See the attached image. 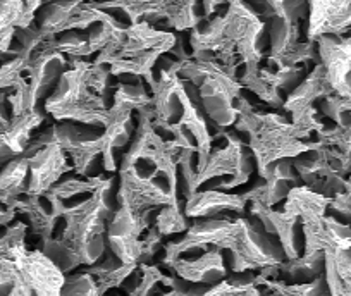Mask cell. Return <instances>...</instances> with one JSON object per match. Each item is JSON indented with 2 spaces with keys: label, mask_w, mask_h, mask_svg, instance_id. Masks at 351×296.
<instances>
[{
  "label": "cell",
  "mask_w": 351,
  "mask_h": 296,
  "mask_svg": "<svg viewBox=\"0 0 351 296\" xmlns=\"http://www.w3.org/2000/svg\"><path fill=\"white\" fill-rule=\"evenodd\" d=\"M234 126L248 138L258 176L278 160L296 159L322 145L310 140L312 134L300 130L279 112L263 114L250 107L239 114Z\"/></svg>",
  "instance_id": "cell-1"
},
{
  "label": "cell",
  "mask_w": 351,
  "mask_h": 296,
  "mask_svg": "<svg viewBox=\"0 0 351 296\" xmlns=\"http://www.w3.org/2000/svg\"><path fill=\"white\" fill-rule=\"evenodd\" d=\"M88 60H74V66L60 76L53 92L45 100V110L57 121H71L83 126L106 130L112 103L88 86Z\"/></svg>",
  "instance_id": "cell-2"
},
{
  "label": "cell",
  "mask_w": 351,
  "mask_h": 296,
  "mask_svg": "<svg viewBox=\"0 0 351 296\" xmlns=\"http://www.w3.org/2000/svg\"><path fill=\"white\" fill-rule=\"evenodd\" d=\"M29 166V186L28 195L32 197H40L45 195L60 183L64 174L73 171V166L67 162V153L64 152L59 145H47V147L35 148V150H28Z\"/></svg>",
  "instance_id": "cell-3"
},
{
  "label": "cell",
  "mask_w": 351,
  "mask_h": 296,
  "mask_svg": "<svg viewBox=\"0 0 351 296\" xmlns=\"http://www.w3.org/2000/svg\"><path fill=\"white\" fill-rule=\"evenodd\" d=\"M165 267H171L183 281L191 284L215 286L222 282L228 274V265L222 250L219 248H202L191 250L176 258Z\"/></svg>",
  "instance_id": "cell-4"
},
{
  "label": "cell",
  "mask_w": 351,
  "mask_h": 296,
  "mask_svg": "<svg viewBox=\"0 0 351 296\" xmlns=\"http://www.w3.org/2000/svg\"><path fill=\"white\" fill-rule=\"evenodd\" d=\"M248 205L246 193L232 195L221 190L197 191L184 201V214L191 219H208L224 215L226 212L241 214Z\"/></svg>",
  "instance_id": "cell-5"
},
{
  "label": "cell",
  "mask_w": 351,
  "mask_h": 296,
  "mask_svg": "<svg viewBox=\"0 0 351 296\" xmlns=\"http://www.w3.org/2000/svg\"><path fill=\"white\" fill-rule=\"evenodd\" d=\"M317 141L330 148L344 173L351 171V126H327L322 133L317 134Z\"/></svg>",
  "instance_id": "cell-6"
},
{
  "label": "cell",
  "mask_w": 351,
  "mask_h": 296,
  "mask_svg": "<svg viewBox=\"0 0 351 296\" xmlns=\"http://www.w3.org/2000/svg\"><path fill=\"white\" fill-rule=\"evenodd\" d=\"M184 201L186 200H178L172 205H165L158 210L157 217L154 221V230L164 236H172V234L186 233L190 224H188V217L184 214Z\"/></svg>",
  "instance_id": "cell-7"
},
{
  "label": "cell",
  "mask_w": 351,
  "mask_h": 296,
  "mask_svg": "<svg viewBox=\"0 0 351 296\" xmlns=\"http://www.w3.org/2000/svg\"><path fill=\"white\" fill-rule=\"evenodd\" d=\"M59 296H100L97 282L88 272L66 278Z\"/></svg>",
  "instance_id": "cell-8"
},
{
  "label": "cell",
  "mask_w": 351,
  "mask_h": 296,
  "mask_svg": "<svg viewBox=\"0 0 351 296\" xmlns=\"http://www.w3.org/2000/svg\"><path fill=\"white\" fill-rule=\"evenodd\" d=\"M326 255L332 260L334 269H336L337 275L344 286L346 296H351V250L326 251Z\"/></svg>",
  "instance_id": "cell-9"
},
{
  "label": "cell",
  "mask_w": 351,
  "mask_h": 296,
  "mask_svg": "<svg viewBox=\"0 0 351 296\" xmlns=\"http://www.w3.org/2000/svg\"><path fill=\"white\" fill-rule=\"evenodd\" d=\"M329 207L332 208L334 212H337V214L351 219V177L346 180V186H344L343 193L334 197Z\"/></svg>",
  "instance_id": "cell-10"
},
{
  "label": "cell",
  "mask_w": 351,
  "mask_h": 296,
  "mask_svg": "<svg viewBox=\"0 0 351 296\" xmlns=\"http://www.w3.org/2000/svg\"><path fill=\"white\" fill-rule=\"evenodd\" d=\"M348 38V42H350V49H351V36H346Z\"/></svg>",
  "instance_id": "cell-11"
}]
</instances>
